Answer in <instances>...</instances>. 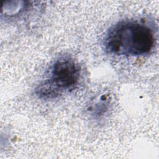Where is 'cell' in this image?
Returning a JSON list of instances; mask_svg holds the SVG:
<instances>
[{"instance_id":"obj_1","label":"cell","mask_w":159,"mask_h":159,"mask_svg":"<svg viewBox=\"0 0 159 159\" xmlns=\"http://www.w3.org/2000/svg\"><path fill=\"white\" fill-rule=\"evenodd\" d=\"M154 41L153 33L147 25L137 21H122L109 30L104 46L111 54L139 56L148 53Z\"/></svg>"},{"instance_id":"obj_2","label":"cell","mask_w":159,"mask_h":159,"mask_svg":"<svg viewBox=\"0 0 159 159\" xmlns=\"http://www.w3.org/2000/svg\"><path fill=\"white\" fill-rule=\"evenodd\" d=\"M50 78L40 84L36 93L41 98H53L72 88L80 78V68L68 58L57 60L52 66Z\"/></svg>"}]
</instances>
